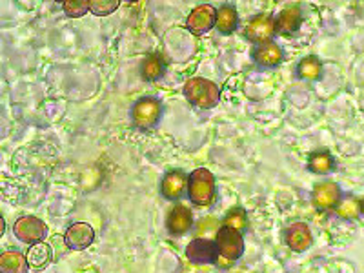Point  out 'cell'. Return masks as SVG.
<instances>
[{
  "label": "cell",
  "mask_w": 364,
  "mask_h": 273,
  "mask_svg": "<svg viewBox=\"0 0 364 273\" xmlns=\"http://www.w3.org/2000/svg\"><path fill=\"white\" fill-rule=\"evenodd\" d=\"M336 166V161L328 151H315L308 161V168L314 173H330Z\"/></svg>",
  "instance_id": "obj_20"
},
{
  "label": "cell",
  "mask_w": 364,
  "mask_h": 273,
  "mask_svg": "<svg viewBox=\"0 0 364 273\" xmlns=\"http://www.w3.org/2000/svg\"><path fill=\"white\" fill-rule=\"evenodd\" d=\"M217 24V9L210 4L197 6L188 17V29L193 35H204Z\"/></svg>",
  "instance_id": "obj_6"
},
{
  "label": "cell",
  "mask_w": 364,
  "mask_h": 273,
  "mask_svg": "<svg viewBox=\"0 0 364 273\" xmlns=\"http://www.w3.org/2000/svg\"><path fill=\"white\" fill-rule=\"evenodd\" d=\"M239 24V15H237V9L233 6H223V8L217 11V29L220 33L230 35L237 29Z\"/></svg>",
  "instance_id": "obj_18"
},
{
  "label": "cell",
  "mask_w": 364,
  "mask_h": 273,
  "mask_svg": "<svg viewBox=\"0 0 364 273\" xmlns=\"http://www.w3.org/2000/svg\"><path fill=\"white\" fill-rule=\"evenodd\" d=\"M117 8H119V0H95V2H90V11L97 17L112 15Z\"/></svg>",
  "instance_id": "obj_24"
},
{
  "label": "cell",
  "mask_w": 364,
  "mask_h": 273,
  "mask_svg": "<svg viewBox=\"0 0 364 273\" xmlns=\"http://www.w3.org/2000/svg\"><path fill=\"white\" fill-rule=\"evenodd\" d=\"M314 200L318 208L323 210H331L336 208L341 200V188L336 182H318L314 188Z\"/></svg>",
  "instance_id": "obj_10"
},
{
  "label": "cell",
  "mask_w": 364,
  "mask_h": 273,
  "mask_svg": "<svg viewBox=\"0 0 364 273\" xmlns=\"http://www.w3.org/2000/svg\"><path fill=\"white\" fill-rule=\"evenodd\" d=\"M28 269L26 255H22L21 252L9 250V252L0 253V273H28Z\"/></svg>",
  "instance_id": "obj_17"
},
{
  "label": "cell",
  "mask_w": 364,
  "mask_h": 273,
  "mask_svg": "<svg viewBox=\"0 0 364 273\" xmlns=\"http://www.w3.org/2000/svg\"><path fill=\"white\" fill-rule=\"evenodd\" d=\"M161 102L154 97H144V99L136 100L132 109V119L136 128L148 129L154 128L161 119Z\"/></svg>",
  "instance_id": "obj_5"
},
{
  "label": "cell",
  "mask_w": 364,
  "mask_h": 273,
  "mask_svg": "<svg viewBox=\"0 0 364 273\" xmlns=\"http://www.w3.org/2000/svg\"><path fill=\"white\" fill-rule=\"evenodd\" d=\"M337 213H339L341 217H344V219H355L357 215L360 213V203L355 199H344L343 203L337 204Z\"/></svg>",
  "instance_id": "obj_25"
},
{
  "label": "cell",
  "mask_w": 364,
  "mask_h": 273,
  "mask_svg": "<svg viewBox=\"0 0 364 273\" xmlns=\"http://www.w3.org/2000/svg\"><path fill=\"white\" fill-rule=\"evenodd\" d=\"M95 239L93 228L86 223H73L64 233V240L70 250H86Z\"/></svg>",
  "instance_id": "obj_8"
},
{
  "label": "cell",
  "mask_w": 364,
  "mask_h": 273,
  "mask_svg": "<svg viewBox=\"0 0 364 273\" xmlns=\"http://www.w3.org/2000/svg\"><path fill=\"white\" fill-rule=\"evenodd\" d=\"M26 261L28 266L35 272H41V269L48 268L53 261V250L50 245L46 242H37V245L29 246L28 253H26Z\"/></svg>",
  "instance_id": "obj_13"
},
{
  "label": "cell",
  "mask_w": 364,
  "mask_h": 273,
  "mask_svg": "<svg viewBox=\"0 0 364 273\" xmlns=\"http://www.w3.org/2000/svg\"><path fill=\"white\" fill-rule=\"evenodd\" d=\"M360 213H363V215H364V199L360 200Z\"/></svg>",
  "instance_id": "obj_27"
},
{
  "label": "cell",
  "mask_w": 364,
  "mask_h": 273,
  "mask_svg": "<svg viewBox=\"0 0 364 273\" xmlns=\"http://www.w3.org/2000/svg\"><path fill=\"white\" fill-rule=\"evenodd\" d=\"M286 245L290 246L294 252H306L311 246V232L306 224L295 223L291 224L284 233Z\"/></svg>",
  "instance_id": "obj_11"
},
{
  "label": "cell",
  "mask_w": 364,
  "mask_h": 273,
  "mask_svg": "<svg viewBox=\"0 0 364 273\" xmlns=\"http://www.w3.org/2000/svg\"><path fill=\"white\" fill-rule=\"evenodd\" d=\"M191 224H193V217H191L190 208L181 206V204L170 211L168 220H166L168 232H170L171 235H182V233H186L191 228Z\"/></svg>",
  "instance_id": "obj_12"
},
{
  "label": "cell",
  "mask_w": 364,
  "mask_h": 273,
  "mask_svg": "<svg viewBox=\"0 0 364 273\" xmlns=\"http://www.w3.org/2000/svg\"><path fill=\"white\" fill-rule=\"evenodd\" d=\"M184 95L193 106L203 109L215 108L220 99V90L215 82L208 79H190L184 84Z\"/></svg>",
  "instance_id": "obj_1"
},
{
  "label": "cell",
  "mask_w": 364,
  "mask_h": 273,
  "mask_svg": "<svg viewBox=\"0 0 364 273\" xmlns=\"http://www.w3.org/2000/svg\"><path fill=\"white\" fill-rule=\"evenodd\" d=\"M186 257L193 264H211L219 259V250L215 242L208 239L191 240L186 248Z\"/></svg>",
  "instance_id": "obj_7"
},
{
  "label": "cell",
  "mask_w": 364,
  "mask_h": 273,
  "mask_svg": "<svg viewBox=\"0 0 364 273\" xmlns=\"http://www.w3.org/2000/svg\"><path fill=\"white\" fill-rule=\"evenodd\" d=\"M4 232H6V220H4V217L0 215V237L4 235Z\"/></svg>",
  "instance_id": "obj_26"
},
{
  "label": "cell",
  "mask_w": 364,
  "mask_h": 273,
  "mask_svg": "<svg viewBox=\"0 0 364 273\" xmlns=\"http://www.w3.org/2000/svg\"><path fill=\"white\" fill-rule=\"evenodd\" d=\"M321 70H323V66H321V63H318L317 58L306 57V58H302L301 64H299L297 73L301 75L302 79L317 80L318 77H321Z\"/></svg>",
  "instance_id": "obj_21"
},
{
  "label": "cell",
  "mask_w": 364,
  "mask_h": 273,
  "mask_svg": "<svg viewBox=\"0 0 364 273\" xmlns=\"http://www.w3.org/2000/svg\"><path fill=\"white\" fill-rule=\"evenodd\" d=\"M301 9L297 6H290V8L282 9L281 15L275 21V31L282 35H291L295 33L301 26Z\"/></svg>",
  "instance_id": "obj_14"
},
{
  "label": "cell",
  "mask_w": 364,
  "mask_h": 273,
  "mask_svg": "<svg viewBox=\"0 0 364 273\" xmlns=\"http://www.w3.org/2000/svg\"><path fill=\"white\" fill-rule=\"evenodd\" d=\"M188 195L195 206H208L215 195V178L206 168H199L188 178Z\"/></svg>",
  "instance_id": "obj_2"
},
{
  "label": "cell",
  "mask_w": 364,
  "mask_h": 273,
  "mask_svg": "<svg viewBox=\"0 0 364 273\" xmlns=\"http://www.w3.org/2000/svg\"><path fill=\"white\" fill-rule=\"evenodd\" d=\"M217 250L219 255L224 257L226 261H237L245 253V239L240 232H235L232 228H220L217 232Z\"/></svg>",
  "instance_id": "obj_4"
},
{
  "label": "cell",
  "mask_w": 364,
  "mask_h": 273,
  "mask_svg": "<svg viewBox=\"0 0 364 273\" xmlns=\"http://www.w3.org/2000/svg\"><path fill=\"white\" fill-rule=\"evenodd\" d=\"M13 233L26 245H37V242H42L44 237L48 235V224L38 219V217L26 215L15 223Z\"/></svg>",
  "instance_id": "obj_3"
},
{
  "label": "cell",
  "mask_w": 364,
  "mask_h": 273,
  "mask_svg": "<svg viewBox=\"0 0 364 273\" xmlns=\"http://www.w3.org/2000/svg\"><path fill=\"white\" fill-rule=\"evenodd\" d=\"M141 73L146 80H157L164 73V63L159 55H149L142 60Z\"/></svg>",
  "instance_id": "obj_19"
},
{
  "label": "cell",
  "mask_w": 364,
  "mask_h": 273,
  "mask_svg": "<svg viewBox=\"0 0 364 273\" xmlns=\"http://www.w3.org/2000/svg\"><path fill=\"white\" fill-rule=\"evenodd\" d=\"M63 9L70 18H80L90 11V2L87 0H68L63 4Z\"/></svg>",
  "instance_id": "obj_23"
},
{
  "label": "cell",
  "mask_w": 364,
  "mask_h": 273,
  "mask_svg": "<svg viewBox=\"0 0 364 273\" xmlns=\"http://www.w3.org/2000/svg\"><path fill=\"white\" fill-rule=\"evenodd\" d=\"M253 58H255L257 64H261V66L273 68L277 66L282 60V50L279 48V44H275V42H266V44L257 46V50L253 51Z\"/></svg>",
  "instance_id": "obj_16"
},
{
  "label": "cell",
  "mask_w": 364,
  "mask_h": 273,
  "mask_svg": "<svg viewBox=\"0 0 364 273\" xmlns=\"http://www.w3.org/2000/svg\"><path fill=\"white\" fill-rule=\"evenodd\" d=\"M246 224H248V217H246V211L242 208H233L224 217V226L232 228L235 232H242Z\"/></svg>",
  "instance_id": "obj_22"
},
{
  "label": "cell",
  "mask_w": 364,
  "mask_h": 273,
  "mask_svg": "<svg viewBox=\"0 0 364 273\" xmlns=\"http://www.w3.org/2000/svg\"><path fill=\"white\" fill-rule=\"evenodd\" d=\"M186 184H188V177L182 173V171H170V173L164 177V181H162L161 191L166 199L175 200L181 197L182 191L186 190Z\"/></svg>",
  "instance_id": "obj_15"
},
{
  "label": "cell",
  "mask_w": 364,
  "mask_h": 273,
  "mask_svg": "<svg viewBox=\"0 0 364 273\" xmlns=\"http://www.w3.org/2000/svg\"><path fill=\"white\" fill-rule=\"evenodd\" d=\"M273 35H275V21L272 17H266V15L253 18L246 28V37L257 44H266Z\"/></svg>",
  "instance_id": "obj_9"
}]
</instances>
